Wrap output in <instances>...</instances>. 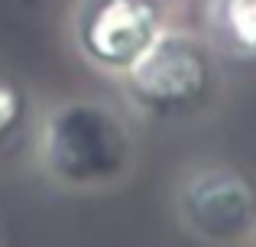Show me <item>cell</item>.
Segmentation results:
<instances>
[{"label": "cell", "mask_w": 256, "mask_h": 247, "mask_svg": "<svg viewBox=\"0 0 256 247\" xmlns=\"http://www.w3.org/2000/svg\"><path fill=\"white\" fill-rule=\"evenodd\" d=\"M130 98L156 117H185L208 108L218 91L214 56L185 33H162L126 69Z\"/></svg>", "instance_id": "2"}, {"label": "cell", "mask_w": 256, "mask_h": 247, "mask_svg": "<svg viewBox=\"0 0 256 247\" xmlns=\"http://www.w3.org/2000/svg\"><path fill=\"white\" fill-rule=\"evenodd\" d=\"M42 166L68 189H104L130 172L133 137L107 104L68 101L42 127Z\"/></svg>", "instance_id": "1"}, {"label": "cell", "mask_w": 256, "mask_h": 247, "mask_svg": "<svg viewBox=\"0 0 256 247\" xmlns=\"http://www.w3.org/2000/svg\"><path fill=\"white\" fill-rule=\"evenodd\" d=\"M20 117H23V98H20V91L13 88V85L0 82V146L16 130Z\"/></svg>", "instance_id": "6"}, {"label": "cell", "mask_w": 256, "mask_h": 247, "mask_svg": "<svg viewBox=\"0 0 256 247\" xmlns=\"http://www.w3.org/2000/svg\"><path fill=\"white\" fill-rule=\"evenodd\" d=\"M227 20H230L234 36H240L246 46L256 43V0H230Z\"/></svg>", "instance_id": "5"}, {"label": "cell", "mask_w": 256, "mask_h": 247, "mask_svg": "<svg viewBox=\"0 0 256 247\" xmlns=\"http://www.w3.org/2000/svg\"><path fill=\"white\" fill-rule=\"evenodd\" d=\"M182 215L201 237L237 241L256 228V189L230 169L194 172L182 189Z\"/></svg>", "instance_id": "4"}, {"label": "cell", "mask_w": 256, "mask_h": 247, "mask_svg": "<svg viewBox=\"0 0 256 247\" xmlns=\"http://www.w3.org/2000/svg\"><path fill=\"white\" fill-rule=\"evenodd\" d=\"M156 36V0H84L78 13V46L107 72H126Z\"/></svg>", "instance_id": "3"}]
</instances>
